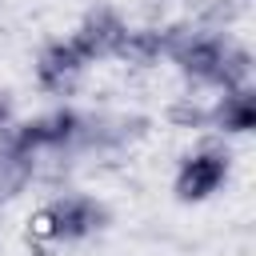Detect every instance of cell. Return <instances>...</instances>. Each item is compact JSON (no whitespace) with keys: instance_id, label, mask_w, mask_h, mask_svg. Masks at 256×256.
Masks as SVG:
<instances>
[{"instance_id":"cell-6","label":"cell","mask_w":256,"mask_h":256,"mask_svg":"<svg viewBox=\"0 0 256 256\" xmlns=\"http://www.w3.org/2000/svg\"><path fill=\"white\" fill-rule=\"evenodd\" d=\"M208 124H212V128H220V132H228V136H244V132H252V124H256L252 84L220 92V96L208 104Z\"/></svg>"},{"instance_id":"cell-4","label":"cell","mask_w":256,"mask_h":256,"mask_svg":"<svg viewBox=\"0 0 256 256\" xmlns=\"http://www.w3.org/2000/svg\"><path fill=\"white\" fill-rule=\"evenodd\" d=\"M84 72H88V60H84V52L72 44V36L44 44L40 56H36V84H40L48 96H68V92L80 84Z\"/></svg>"},{"instance_id":"cell-2","label":"cell","mask_w":256,"mask_h":256,"mask_svg":"<svg viewBox=\"0 0 256 256\" xmlns=\"http://www.w3.org/2000/svg\"><path fill=\"white\" fill-rule=\"evenodd\" d=\"M40 224H44V236H52L56 244H72V240L96 236L108 224V208L88 192H64L44 208Z\"/></svg>"},{"instance_id":"cell-5","label":"cell","mask_w":256,"mask_h":256,"mask_svg":"<svg viewBox=\"0 0 256 256\" xmlns=\"http://www.w3.org/2000/svg\"><path fill=\"white\" fill-rule=\"evenodd\" d=\"M128 36V24L112 12V8H92L80 28L72 32V44L84 52V60H104V56H120V44Z\"/></svg>"},{"instance_id":"cell-1","label":"cell","mask_w":256,"mask_h":256,"mask_svg":"<svg viewBox=\"0 0 256 256\" xmlns=\"http://www.w3.org/2000/svg\"><path fill=\"white\" fill-rule=\"evenodd\" d=\"M160 56H168L200 88L228 92V88H244L252 80L248 48H240L220 28H192V24L168 28V32H160Z\"/></svg>"},{"instance_id":"cell-7","label":"cell","mask_w":256,"mask_h":256,"mask_svg":"<svg viewBox=\"0 0 256 256\" xmlns=\"http://www.w3.org/2000/svg\"><path fill=\"white\" fill-rule=\"evenodd\" d=\"M32 176H36V156L12 148L8 140H0V204L20 196L32 184Z\"/></svg>"},{"instance_id":"cell-8","label":"cell","mask_w":256,"mask_h":256,"mask_svg":"<svg viewBox=\"0 0 256 256\" xmlns=\"http://www.w3.org/2000/svg\"><path fill=\"white\" fill-rule=\"evenodd\" d=\"M12 124H16V104L8 92H0V132H8Z\"/></svg>"},{"instance_id":"cell-3","label":"cell","mask_w":256,"mask_h":256,"mask_svg":"<svg viewBox=\"0 0 256 256\" xmlns=\"http://www.w3.org/2000/svg\"><path fill=\"white\" fill-rule=\"evenodd\" d=\"M228 168H232V164H228V152H224L220 144H204V148L188 152V156L180 160V168H176V180H172L176 200L200 204V200L216 196V192L224 188V180H228Z\"/></svg>"}]
</instances>
